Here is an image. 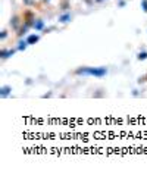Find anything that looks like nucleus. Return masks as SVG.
<instances>
[{
  "instance_id": "obj_1",
  "label": "nucleus",
  "mask_w": 147,
  "mask_h": 172,
  "mask_svg": "<svg viewBox=\"0 0 147 172\" xmlns=\"http://www.w3.org/2000/svg\"><path fill=\"white\" fill-rule=\"evenodd\" d=\"M77 75L82 76H94V78H103L107 74L106 66H81L75 71Z\"/></svg>"
},
{
  "instance_id": "obj_2",
  "label": "nucleus",
  "mask_w": 147,
  "mask_h": 172,
  "mask_svg": "<svg viewBox=\"0 0 147 172\" xmlns=\"http://www.w3.org/2000/svg\"><path fill=\"white\" fill-rule=\"evenodd\" d=\"M11 93H12V87H11V85H2V87H0V97H2V99L9 97Z\"/></svg>"
},
{
  "instance_id": "obj_3",
  "label": "nucleus",
  "mask_w": 147,
  "mask_h": 172,
  "mask_svg": "<svg viewBox=\"0 0 147 172\" xmlns=\"http://www.w3.org/2000/svg\"><path fill=\"white\" fill-rule=\"evenodd\" d=\"M13 55H15V50H13V49H9V50L3 49L2 52H0V57H2V59H8V57H11V56H13Z\"/></svg>"
},
{
  "instance_id": "obj_4",
  "label": "nucleus",
  "mask_w": 147,
  "mask_h": 172,
  "mask_svg": "<svg viewBox=\"0 0 147 172\" xmlns=\"http://www.w3.org/2000/svg\"><path fill=\"white\" fill-rule=\"evenodd\" d=\"M72 21V15L71 13H62L60 16H59V22L60 24H68V22H71Z\"/></svg>"
},
{
  "instance_id": "obj_5",
  "label": "nucleus",
  "mask_w": 147,
  "mask_h": 172,
  "mask_svg": "<svg viewBox=\"0 0 147 172\" xmlns=\"http://www.w3.org/2000/svg\"><path fill=\"white\" fill-rule=\"evenodd\" d=\"M25 40H27V43H28V44L31 46V44H36V43H37L38 40H40V37H38L37 34H30V35H28L27 38H25Z\"/></svg>"
},
{
  "instance_id": "obj_6",
  "label": "nucleus",
  "mask_w": 147,
  "mask_h": 172,
  "mask_svg": "<svg viewBox=\"0 0 147 172\" xmlns=\"http://www.w3.org/2000/svg\"><path fill=\"white\" fill-rule=\"evenodd\" d=\"M33 27H34V30H36V31H41V30H44V21L37 19V21H34Z\"/></svg>"
},
{
  "instance_id": "obj_7",
  "label": "nucleus",
  "mask_w": 147,
  "mask_h": 172,
  "mask_svg": "<svg viewBox=\"0 0 147 172\" xmlns=\"http://www.w3.org/2000/svg\"><path fill=\"white\" fill-rule=\"evenodd\" d=\"M27 46H30V44L27 43V40H22V41H19V44H18V50H25Z\"/></svg>"
},
{
  "instance_id": "obj_8",
  "label": "nucleus",
  "mask_w": 147,
  "mask_h": 172,
  "mask_svg": "<svg viewBox=\"0 0 147 172\" xmlns=\"http://www.w3.org/2000/svg\"><path fill=\"white\" fill-rule=\"evenodd\" d=\"M137 59H138V60H146V59H147V52H140V53L137 55Z\"/></svg>"
},
{
  "instance_id": "obj_9",
  "label": "nucleus",
  "mask_w": 147,
  "mask_h": 172,
  "mask_svg": "<svg viewBox=\"0 0 147 172\" xmlns=\"http://www.w3.org/2000/svg\"><path fill=\"white\" fill-rule=\"evenodd\" d=\"M141 9L144 13H147V0H141Z\"/></svg>"
},
{
  "instance_id": "obj_10",
  "label": "nucleus",
  "mask_w": 147,
  "mask_h": 172,
  "mask_svg": "<svg viewBox=\"0 0 147 172\" xmlns=\"http://www.w3.org/2000/svg\"><path fill=\"white\" fill-rule=\"evenodd\" d=\"M11 24H12V27H16V25H18V16H13Z\"/></svg>"
},
{
  "instance_id": "obj_11",
  "label": "nucleus",
  "mask_w": 147,
  "mask_h": 172,
  "mask_svg": "<svg viewBox=\"0 0 147 172\" xmlns=\"http://www.w3.org/2000/svg\"><path fill=\"white\" fill-rule=\"evenodd\" d=\"M8 37V33L6 31H2V34H0V38H2V40H5Z\"/></svg>"
},
{
  "instance_id": "obj_12",
  "label": "nucleus",
  "mask_w": 147,
  "mask_h": 172,
  "mask_svg": "<svg viewBox=\"0 0 147 172\" xmlns=\"http://www.w3.org/2000/svg\"><path fill=\"white\" fill-rule=\"evenodd\" d=\"M24 2H25L27 5H33V3H34V2H33V0H24Z\"/></svg>"
},
{
  "instance_id": "obj_13",
  "label": "nucleus",
  "mask_w": 147,
  "mask_h": 172,
  "mask_svg": "<svg viewBox=\"0 0 147 172\" xmlns=\"http://www.w3.org/2000/svg\"><path fill=\"white\" fill-rule=\"evenodd\" d=\"M96 2H103V0H96Z\"/></svg>"
},
{
  "instance_id": "obj_14",
  "label": "nucleus",
  "mask_w": 147,
  "mask_h": 172,
  "mask_svg": "<svg viewBox=\"0 0 147 172\" xmlns=\"http://www.w3.org/2000/svg\"><path fill=\"white\" fill-rule=\"evenodd\" d=\"M44 2H50V0H44Z\"/></svg>"
}]
</instances>
